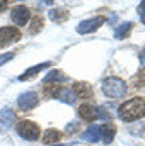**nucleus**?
Returning <instances> with one entry per match:
<instances>
[{
	"mask_svg": "<svg viewBox=\"0 0 145 146\" xmlns=\"http://www.w3.org/2000/svg\"><path fill=\"white\" fill-rule=\"evenodd\" d=\"M103 92L111 99H121V97L126 95L128 88H126V83L121 78L111 76V78H106L103 82Z\"/></svg>",
	"mask_w": 145,
	"mask_h": 146,
	"instance_id": "2",
	"label": "nucleus"
},
{
	"mask_svg": "<svg viewBox=\"0 0 145 146\" xmlns=\"http://www.w3.org/2000/svg\"><path fill=\"white\" fill-rule=\"evenodd\" d=\"M50 17L53 21H56V22H62L67 17V10H63V9H53V10H50Z\"/></svg>",
	"mask_w": 145,
	"mask_h": 146,
	"instance_id": "17",
	"label": "nucleus"
},
{
	"mask_svg": "<svg viewBox=\"0 0 145 146\" xmlns=\"http://www.w3.org/2000/svg\"><path fill=\"white\" fill-rule=\"evenodd\" d=\"M103 22H104V17H94V19H89V21H82V22L77 26V33H80V34L92 33V31H96L97 27H101Z\"/></svg>",
	"mask_w": 145,
	"mask_h": 146,
	"instance_id": "8",
	"label": "nucleus"
},
{
	"mask_svg": "<svg viewBox=\"0 0 145 146\" xmlns=\"http://www.w3.org/2000/svg\"><path fill=\"white\" fill-rule=\"evenodd\" d=\"M38 95L34 92H24V94H21L19 95V99H17V106H19V109L22 110H31L34 109L38 106Z\"/></svg>",
	"mask_w": 145,
	"mask_h": 146,
	"instance_id": "7",
	"label": "nucleus"
},
{
	"mask_svg": "<svg viewBox=\"0 0 145 146\" xmlns=\"http://www.w3.org/2000/svg\"><path fill=\"white\" fill-rule=\"evenodd\" d=\"M53 90H46L48 92V95H53L55 99H60L62 102H67V104H73L75 100H77V97H75V94H73L72 88H65V87H51Z\"/></svg>",
	"mask_w": 145,
	"mask_h": 146,
	"instance_id": "5",
	"label": "nucleus"
},
{
	"mask_svg": "<svg viewBox=\"0 0 145 146\" xmlns=\"http://www.w3.org/2000/svg\"><path fill=\"white\" fill-rule=\"evenodd\" d=\"M14 58V53H5V54H0V65H3L5 61L12 60Z\"/></svg>",
	"mask_w": 145,
	"mask_h": 146,
	"instance_id": "20",
	"label": "nucleus"
},
{
	"mask_svg": "<svg viewBox=\"0 0 145 146\" xmlns=\"http://www.w3.org/2000/svg\"><path fill=\"white\" fill-rule=\"evenodd\" d=\"M140 61L144 63V66H145V49L142 51V53H140Z\"/></svg>",
	"mask_w": 145,
	"mask_h": 146,
	"instance_id": "22",
	"label": "nucleus"
},
{
	"mask_svg": "<svg viewBox=\"0 0 145 146\" xmlns=\"http://www.w3.org/2000/svg\"><path fill=\"white\" fill-rule=\"evenodd\" d=\"M5 7H7V2H0V12H2Z\"/></svg>",
	"mask_w": 145,
	"mask_h": 146,
	"instance_id": "23",
	"label": "nucleus"
},
{
	"mask_svg": "<svg viewBox=\"0 0 145 146\" xmlns=\"http://www.w3.org/2000/svg\"><path fill=\"white\" fill-rule=\"evenodd\" d=\"M50 82H67V75H63L58 70H53L44 76V83H50Z\"/></svg>",
	"mask_w": 145,
	"mask_h": 146,
	"instance_id": "15",
	"label": "nucleus"
},
{
	"mask_svg": "<svg viewBox=\"0 0 145 146\" xmlns=\"http://www.w3.org/2000/svg\"><path fill=\"white\" fill-rule=\"evenodd\" d=\"M10 19L14 24L17 26H26L29 22V9L26 5H17L12 9V14H10Z\"/></svg>",
	"mask_w": 145,
	"mask_h": 146,
	"instance_id": "6",
	"label": "nucleus"
},
{
	"mask_svg": "<svg viewBox=\"0 0 145 146\" xmlns=\"http://www.w3.org/2000/svg\"><path fill=\"white\" fill-rule=\"evenodd\" d=\"M79 114H80V117L85 119V121H94L96 117H99L97 107H94V106H91V104H82V106L79 107Z\"/></svg>",
	"mask_w": 145,
	"mask_h": 146,
	"instance_id": "10",
	"label": "nucleus"
},
{
	"mask_svg": "<svg viewBox=\"0 0 145 146\" xmlns=\"http://www.w3.org/2000/svg\"><path fill=\"white\" fill-rule=\"evenodd\" d=\"M119 117L125 121V122H132V121H137V119H142L145 115V99L142 97H135V99H130L126 102H123L118 109Z\"/></svg>",
	"mask_w": 145,
	"mask_h": 146,
	"instance_id": "1",
	"label": "nucleus"
},
{
	"mask_svg": "<svg viewBox=\"0 0 145 146\" xmlns=\"http://www.w3.org/2000/svg\"><path fill=\"white\" fill-rule=\"evenodd\" d=\"M0 121H2V124L5 126V127H9V126H12V122H14V112L10 109H2L0 112Z\"/></svg>",
	"mask_w": 145,
	"mask_h": 146,
	"instance_id": "16",
	"label": "nucleus"
},
{
	"mask_svg": "<svg viewBox=\"0 0 145 146\" xmlns=\"http://www.w3.org/2000/svg\"><path fill=\"white\" fill-rule=\"evenodd\" d=\"M132 27H133V24H132V22H125V24H123V26L116 31V37H118V39L126 37V36H128V33L132 31Z\"/></svg>",
	"mask_w": 145,
	"mask_h": 146,
	"instance_id": "18",
	"label": "nucleus"
},
{
	"mask_svg": "<svg viewBox=\"0 0 145 146\" xmlns=\"http://www.w3.org/2000/svg\"><path fill=\"white\" fill-rule=\"evenodd\" d=\"M138 14H140L142 21L145 22V2H144V3H140V7H138Z\"/></svg>",
	"mask_w": 145,
	"mask_h": 146,
	"instance_id": "21",
	"label": "nucleus"
},
{
	"mask_svg": "<svg viewBox=\"0 0 145 146\" xmlns=\"http://www.w3.org/2000/svg\"><path fill=\"white\" fill-rule=\"evenodd\" d=\"M15 131L26 141H36L39 138V126L36 122H33V121H21L15 126Z\"/></svg>",
	"mask_w": 145,
	"mask_h": 146,
	"instance_id": "3",
	"label": "nucleus"
},
{
	"mask_svg": "<svg viewBox=\"0 0 145 146\" xmlns=\"http://www.w3.org/2000/svg\"><path fill=\"white\" fill-rule=\"evenodd\" d=\"M19 39H21V33L15 27H12V26L0 27V48L9 46L12 42H17Z\"/></svg>",
	"mask_w": 145,
	"mask_h": 146,
	"instance_id": "4",
	"label": "nucleus"
},
{
	"mask_svg": "<svg viewBox=\"0 0 145 146\" xmlns=\"http://www.w3.org/2000/svg\"><path fill=\"white\" fill-rule=\"evenodd\" d=\"M33 21H34V22H33V26H31V33L34 34L38 29H41V27H43V19H41V17H34Z\"/></svg>",
	"mask_w": 145,
	"mask_h": 146,
	"instance_id": "19",
	"label": "nucleus"
},
{
	"mask_svg": "<svg viewBox=\"0 0 145 146\" xmlns=\"http://www.w3.org/2000/svg\"><path fill=\"white\" fill-rule=\"evenodd\" d=\"M114 133H116V127L113 126V124H103V126H99V134H101V139L104 141V143H111L113 141V138H114Z\"/></svg>",
	"mask_w": 145,
	"mask_h": 146,
	"instance_id": "11",
	"label": "nucleus"
},
{
	"mask_svg": "<svg viewBox=\"0 0 145 146\" xmlns=\"http://www.w3.org/2000/svg\"><path fill=\"white\" fill-rule=\"evenodd\" d=\"M60 138H62V133L60 131H56V129H48L46 133H44V136H43V143L48 146H53V143H58L60 141Z\"/></svg>",
	"mask_w": 145,
	"mask_h": 146,
	"instance_id": "14",
	"label": "nucleus"
},
{
	"mask_svg": "<svg viewBox=\"0 0 145 146\" xmlns=\"http://www.w3.org/2000/svg\"><path fill=\"white\" fill-rule=\"evenodd\" d=\"M72 90H73V94H75V97H80L84 100L92 99V95H94V90H92V87L87 82H75Z\"/></svg>",
	"mask_w": 145,
	"mask_h": 146,
	"instance_id": "9",
	"label": "nucleus"
},
{
	"mask_svg": "<svg viewBox=\"0 0 145 146\" xmlns=\"http://www.w3.org/2000/svg\"><path fill=\"white\" fill-rule=\"evenodd\" d=\"M82 139L84 141H89V143H97L101 139V134H99V126H91L87 131L82 133Z\"/></svg>",
	"mask_w": 145,
	"mask_h": 146,
	"instance_id": "12",
	"label": "nucleus"
},
{
	"mask_svg": "<svg viewBox=\"0 0 145 146\" xmlns=\"http://www.w3.org/2000/svg\"><path fill=\"white\" fill-rule=\"evenodd\" d=\"M50 65H51L50 61H46V63H41V65H36V66H33V68L26 70V72H24V75H21V76H19V80H29V78H33L34 75H38L39 72L46 70V68H48Z\"/></svg>",
	"mask_w": 145,
	"mask_h": 146,
	"instance_id": "13",
	"label": "nucleus"
},
{
	"mask_svg": "<svg viewBox=\"0 0 145 146\" xmlns=\"http://www.w3.org/2000/svg\"><path fill=\"white\" fill-rule=\"evenodd\" d=\"M53 146H65V145H53Z\"/></svg>",
	"mask_w": 145,
	"mask_h": 146,
	"instance_id": "24",
	"label": "nucleus"
}]
</instances>
